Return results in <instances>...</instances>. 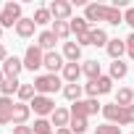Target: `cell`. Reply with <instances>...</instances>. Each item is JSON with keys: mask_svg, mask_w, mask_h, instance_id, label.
<instances>
[{"mask_svg": "<svg viewBox=\"0 0 134 134\" xmlns=\"http://www.w3.org/2000/svg\"><path fill=\"white\" fill-rule=\"evenodd\" d=\"M84 19H87L90 24H92V21H105V24H110V26L124 24V13H121L118 8L103 5V3H90V5L84 8Z\"/></svg>", "mask_w": 134, "mask_h": 134, "instance_id": "cell-1", "label": "cell"}, {"mask_svg": "<svg viewBox=\"0 0 134 134\" xmlns=\"http://www.w3.org/2000/svg\"><path fill=\"white\" fill-rule=\"evenodd\" d=\"M21 3H13V0H8V3L0 8V26L3 29H16V24L21 21Z\"/></svg>", "mask_w": 134, "mask_h": 134, "instance_id": "cell-2", "label": "cell"}, {"mask_svg": "<svg viewBox=\"0 0 134 134\" xmlns=\"http://www.w3.org/2000/svg\"><path fill=\"white\" fill-rule=\"evenodd\" d=\"M32 84H34L37 95H47V97H50V95H53V92H58V90L63 92V87H60L63 82H60V76H58V74H42V76H37Z\"/></svg>", "mask_w": 134, "mask_h": 134, "instance_id": "cell-3", "label": "cell"}, {"mask_svg": "<svg viewBox=\"0 0 134 134\" xmlns=\"http://www.w3.org/2000/svg\"><path fill=\"white\" fill-rule=\"evenodd\" d=\"M71 118H87V116H95L97 110H103V105L97 103V97H87V100H76L71 103Z\"/></svg>", "mask_w": 134, "mask_h": 134, "instance_id": "cell-4", "label": "cell"}, {"mask_svg": "<svg viewBox=\"0 0 134 134\" xmlns=\"http://www.w3.org/2000/svg\"><path fill=\"white\" fill-rule=\"evenodd\" d=\"M29 105H32V113H34V116H40V118H45V116H53V113H55V100H53V97H47V95H34V100H32Z\"/></svg>", "mask_w": 134, "mask_h": 134, "instance_id": "cell-5", "label": "cell"}, {"mask_svg": "<svg viewBox=\"0 0 134 134\" xmlns=\"http://www.w3.org/2000/svg\"><path fill=\"white\" fill-rule=\"evenodd\" d=\"M100 113L105 116V124L129 126V124H126V108H121V105H116V103H108V105H103V110H100Z\"/></svg>", "mask_w": 134, "mask_h": 134, "instance_id": "cell-6", "label": "cell"}, {"mask_svg": "<svg viewBox=\"0 0 134 134\" xmlns=\"http://www.w3.org/2000/svg\"><path fill=\"white\" fill-rule=\"evenodd\" d=\"M42 66H45V50L37 47V45H29L26 53H24V69L37 71V69H42Z\"/></svg>", "mask_w": 134, "mask_h": 134, "instance_id": "cell-7", "label": "cell"}, {"mask_svg": "<svg viewBox=\"0 0 134 134\" xmlns=\"http://www.w3.org/2000/svg\"><path fill=\"white\" fill-rule=\"evenodd\" d=\"M53 21H71V13H74V5L69 3V0H53V3L47 5Z\"/></svg>", "mask_w": 134, "mask_h": 134, "instance_id": "cell-8", "label": "cell"}, {"mask_svg": "<svg viewBox=\"0 0 134 134\" xmlns=\"http://www.w3.org/2000/svg\"><path fill=\"white\" fill-rule=\"evenodd\" d=\"M113 90V79L110 76H100V79H95V82H87L84 84V92H87V97H97V95H108Z\"/></svg>", "mask_w": 134, "mask_h": 134, "instance_id": "cell-9", "label": "cell"}, {"mask_svg": "<svg viewBox=\"0 0 134 134\" xmlns=\"http://www.w3.org/2000/svg\"><path fill=\"white\" fill-rule=\"evenodd\" d=\"M21 71H24V58L8 55V60L3 63V74H5V79H19Z\"/></svg>", "mask_w": 134, "mask_h": 134, "instance_id": "cell-10", "label": "cell"}, {"mask_svg": "<svg viewBox=\"0 0 134 134\" xmlns=\"http://www.w3.org/2000/svg\"><path fill=\"white\" fill-rule=\"evenodd\" d=\"M29 116H32V105H29V103H16V105H13V118H11V124H13V126H26Z\"/></svg>", "mask_w": 134, "mask_h": 134, "instance_id": "cell-11", "label": "cell"}, {"mask_svg": "<svg viewBox=\"0 0 134 134\" xmlns=\"http://www.w3.org/2000/svg\"><path fill=\"white\" fill-rule=\"evenodd\" d=\"M63 66H66V58H63V53H55V50L45 53V69H47L50 74H55V71H63Z\"/></svg>", "mask_w": 134, "mask_h": 134, "instance_id": "cell-12", "label": "cell"}, {"mask_svg": "<svg viewBox=\"0 0 134 134\" xmlns=\"http://www.w3.org/2000/svg\"><path fill=\"white\" fill-rule=\"evenodd\" d=\"M13 97H3L0 95V126H5V124H11V118H13Z\"/></svg>", "mask_w": 134, "mask_h": 134, "instance_id": "cell-13", "label": "cell"}, {"mask_svg": "<svg viewBox=\"0 0 134 134\" xmlns=\"http://www.w3.org/2000/svg\"><path fill=\"white\" fill-rule=\"evenodd\" d=\"M50 124L55 129H66V126L71 124V110L69 108H55V113L50 116Z\"/></svg>", "mask_w": 134, "mask_h": 134, "instance_id": "cell-14", "label": "cell"}, {"mask_svg": "<svg viewBox=\"0 0 134 134\" xmlns=\"http://www.w3.org/2000/svg\"><path fill=\"white\" fill-rule=\"evenodd\" d=\"M60 74H63V82H66V84H76L79 76H82V66H79V63H66Z\"/></svg>", "mask_w": 134, "mask_h": 134, "instance_id": "cell-15", "label": "cell"}, {"mask_svg": "<svg viewBox=\"0 0 134 134\" xmlns=\"http://www.w3.org/2000/svg\"><path fill=\"white\" fill-rule=\"evenodd\" d=\"M34 29H37V24H34V19H21L19 24H16V34L21 37V40H29V37H34Z\"/></svg>", "mask_w": 134, "mask_h": 134, "instance_id": "cell-16", "label": "cell"}, {"mask_svg": "<svg viewBox=\"0 0 134 134\" xmlns=\"http://www.w3.org/2000/svg\"><path fill=\"white\" fill-rule=\"evenodd\" d=\"M82 74L90 79V82H95V79H100L103 76V69H100V60H84L82 63Z\"/></svg>", "mask_w": 134, "mask_h": 134, "instance_id": "cell-17", "label": "cell"}, {"mask_svg": "<svg viewBox=\"0 0 134 134\" xmlns=\"http://www.w3.org/2000/svg\"><path fill=\"white\" fill-rule=\"evenodd\" d=\"M55 42H58V37L53 34V29H45V32H40V37H37V47H42L45 53H50V50L55 47Z\"/></svg>", "mask_w": 134, "mask_h": 134, "instance_id": "cell-18", "label": "cell"}, {"mask_svg": "<svg viewBox=\"0 0 134 134\" xmlns=\"http://www.w3.org/2000/svg\"><path fill=\"white\" fill-rule=\"evenodd\" d=\"M63 58H66V63H79L82 47H79L76 42H63Z\"/></svg>", "mask_w": 134, "mask_h": 134, "instance_id": "cell-19", "label": "cell"}, {"mask_svg": "<svg viewBox=\"0 0 134 134\" xmlns=\"http://www.w3.org/2000/svg\"><path fill=\"white\" fill-rule=\"evenodd\" d=\"M105 50H108V55H110L113 60H121V55L126 53V42H124V40H118V37H113V40L108 42V47H105Z\"/></svg>", "mask_w": 134, "mask_h": 134, "instance_id": "cell-20", "label": "cell"}, {"mask_svg": "<svg viewBox=\"0 0 134 134\" xmlns=\"http://www.w3.org/2000/svg\"><path fill=\"white\" fill-rule=\"evenodd\" d=\"M90 37H92V45H95V47H108V42H110V37H108V32H105L103 26L90 29Z\"/></svg>", "mask_w": 134, "mask_h": 134, "instance_id": "cell-21", "label": "cell"}, {"mask_svg": "<svg viewBox=\"0 0 134 134\" xmlns=\"http://www.w3.org/2000/svg\"><path fill=\"white\" fill-rule=\"evenodd\" d=\"M116 105H121V108H129V105H134V90H129V87H121V90L116 92Z\"/></svg>", "mask_w": 134, "mask_h": 134, "instance_id": "cell-22", "label": "cell"}, {"mask_svg": "<svg viewBox=\"0 0 134 134\" xmlns=\"http://www.w3.org/2000/svg\"><path fill=\"white\" fill-rule=\"evenodd\" d=\"M53 34L58 37V42H66L71 37V26H69V21H53Z\"/></svg>", "mask_w": 134, "mask_h": 134, "instance_id": "cell-23", "label": "cell"}, {"mask_svg": "<svg viewBox=\"0 0 134 134\" xmlns=\"http://www.w3.org/2000/svg\"><path fill=\"white\" fill-rule=\"evenodd\" d=\"M69 26H71V34H76V37H82V34H90V21L87 19H71L69 21Z\"/></svg>", "mask_w": 134, "mask_h": 134, "instance_id": "cell-24", "label": "cell"}, {"mask_svg": "<svg viewBox=\"0 0 134 134\" xmlns=\"http://www.w3.org/2000/svg\"><path fill=\"white\" fill-rule=\"evenodd\" d=\"M82 92H84L82 84H63V97H66V100H71V103L82 100Z\"/></svg>", "mask_w": 134, "mask_h": 134, "instance_id": "cell-25", "label": "cell"}, {"mask_svg": "<svg viewBox=\"0 0 134 134\" xmlns=\"http://www.w3.org/2000/svg\"><path fill=\"white\" fill-rule=\"evenodd\" d=\"M19 87H21L19 79H5L3 84H0V95L3 97H13V95H19Z\"/></svg>", "mask_w": 134, "mask_h": 134, "instance_id": "cell-26", "label": "cell"}, {"mask_svg": "<svg viewBox=\"0 0 134 134\" xmlns=\"http://www.w3.org/2000/svg\"><path fill=\"white\" fill-rule=\"evenodd\" d=\"M126 74H129V66H126L124 60H113V63H110V74H108L110 79H124Z\"/></svg>", "mask_w": 134, "mask_h": 134, "instance_id": "cell-27", "label": "cell"}, {"mask_svg": "<svg viewBox=\"0 0 134 134\" xmlns=\"http://www.w3.org/2000/svg\"><path fill=\"white\" fill-rule=\"evenodd\" d=\"M34 95H37V90H34V84H21L19 87V103H32L34 100Z\"/></svg>", "mask_w": 134, "mask_h": 134, "instance_id": "cell-28", "label": "cell"}, {"mask_svg": "<svg viewBox=\"0 0 134 134\" xmlns=\"http://www.w3.org/2000/svg\"><path fill=\"white\" fill-rule=\"evenodd\" d=\"M32 19H34V24H37V26H45V24H50V21H53V16H50V11H47V8H37Z\"/></svg>", "mask_w": 134, "mask_h": 134, "instance_id": "cell-29", "label": "cell"}, {"mask_svg": "<svg viewBox=\"0 0 134 134\" xmlns=\"http://www.w3.org/2000/svg\"><path fill=\"white\" fill-rule=\"evenodd\" d=\"M87 126H90V124H87V118H71V124H69V129H71L74 134H84V131H87Z\"/></svg>", "mask_w": 134, "mask_h": 134, "instance_id": "cell-30", "label": "cell"}, {"mask_svg": "<svg viewBox=\"0 0 134 134\" xmlns=\"http://www.w3.org/2000/svg\"><path fill=\"white\" fill-rule=\"evenodd\" d=\"M32 129H34V134H47V131H53V124L47 118H37Z\"/></svg>", "mask_w": 134, "mask_h": 134, "instance_id": "cell-31", "label": "cell"}, {"mask_svg": "<svg viewBox=\"0 0 134 134\" xmlns=\"http://www.w3.org/2000/svg\"><path fill=\"white\" fill-rule=\"evenodd\" d=\"M95 134H121V126H116V124H100L95 129Z\"/></svg>", "mask_w": 134, "mask_h": 134, "instance_id": "cell-32", "label": "cell"}, {"mask_svg": "<svg viewBox=\"0 0 134 134\" xmlns=\"http://www.w3.org/2000/svg\"><path fill=\"white\" fill-rule=\"evenodd\" d=\"M124 42H126V55H129V58L134 60V32H131V34H129V37H126Z\"/></svg>", "mask_w": 134, "mask_h": 134, "instance_id": "cell-33", "label": "cell"}, {"mask_svg": "<svg viewBox=\"0 0 134 134\" xmlns=\"http://www.w3.org/2000/svg\"><path fill=\"white\" fill-rule=\"evenodd\" d=\"M124 24H129L131 32H134V8H126L124 11Z\"/></svg>", "mask_w": 134, "mask_h": 134, "instance_id": "cell-34", "label": "cell"}, {"mask_svg": "<svg viewBox=\"0 0 134 134\" xmlns=\"http://www.w3.org/2000/svg\"><path fill=\"white\" fill-rule=\"evenodd\" d=\"M13 134H34L32 126H13Z\"/></svg>", "mask_w": 134, "mask_h": 134, "instance_id": "cell-35", "label": "cell"}, {"mask_svg": "<svg viewBox=\"0 0 134 134\" xmlns=\"http://www.w3.org/2000/svg\"><path fill=\"white\" fill-rule=\"evenodd\" d=\"M126 124H134V105L126 108Z\"/></svg>", "mask_w": 134, "mask_h": 134, "instance_id": "cell-36", "label": "cell"}, {"mask_svg": "<svg viewBox=\"0 0 134 134\" xmlns=\"http://www.w3.org/2000/svg\"><path fill=\"white\" fill-rule=\"evenodd\" d=\"M8 60V50H5V45L0 42V63H5Z\"/></svg>", "mask_w": 134, "mask_h": 134, "instance_id": "cell-37", "label": "cell"}, {"mask_svg": "<svg viewBox=\"0 0 134 134\" xmlns=\"http://www.w3.org/2000/svg\"><path fill=\"white\" fill-rule=\"evenodd\" d=\"M55 134H74V131H71L69 126H66V129H55Z\"/></svg>", "mask_w": 134, "mask_h": 134, "instance_id": "cell-38", "label": "cell"}, {"mask_svg": "<svg viewBox=\"0 0 134 134\" xmlns=\"http://www.w3.org/2000/svg\"><path fill=\"white\" fill-rule=\"evenodd\" d=\"M5 82V74H3V69H0V84H3Z\"/></svg>", "mask_w": 134, "mask_h": 134, "instance_id": "cell-39", "label": "cell"}, {"mask_svg": "<svg viewBox=\"0 0 134 134\" xmlns=\"http://www.w3.org/2000/svg\"><path fill=\"white\" fill-rule=\"evenodd\" d=\"M0 40H3V26H0Z\"/></svg>", "mask_w": 134, "mask_h": 134, "instance_id": "cell-40", "label": "cell"}, {"mask_svg": "<svg viewBox=\"0 0 134 134\" xmlns=\"http://www.w3.org/2000/svg\"><path fill=\"white\" fill-rule=\"evenodd\" d=\"M47 134H55V131H47Z\"/></svg>", "mask_w": 134, "mask_h": 134, "instance_id": "cell-41", "label": "cell"}]
</instances>
